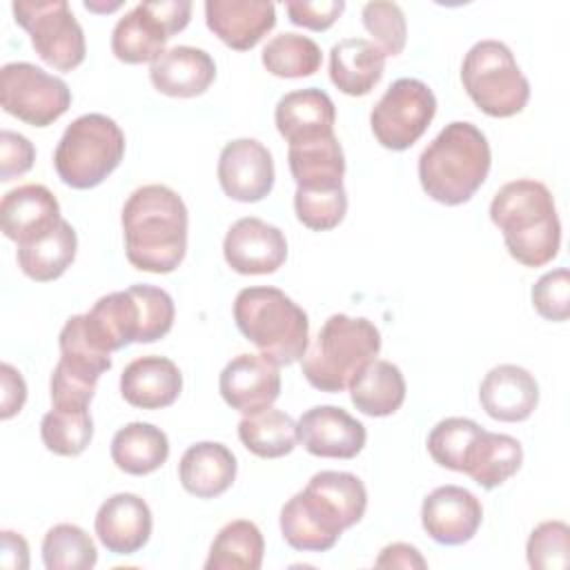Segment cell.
<instances>
[{"label": "cell", "mask_w": 570, "mask_h": 570, "mask_svg": "<svg viewBox=\"0 0 570 570\" xmlns=\"http://www.w3.org/2000/svg\"><path fill=\"white\" fill-rule=\"evenodd\" d=\"M367 508V490L352 472L323 470L281 510L283 539L303 552H325L358 523Z\"/></svg>", "instance_id": "1"}, {"label": "cell", "mask_w": 570, "mask_h": 570, "mask_svg": "<svg viewBox=\"0 0 570 570\" xmlns=\"http://www.w3.org/2000/svg\"><path fill=\"white\" fill-rule=\"evenodd\" d=\"M127 261L151 274L174 272L187 252V207L167 185H142L122 207Z\"/></svg>", "instance_id": "2"}, {"label": "cell", "mask_w": 570, "mask_h": 570, "mask_svg": "<svg viewBox=\"0 0 570 570\" xmlns=\"http://www.w3.org/2000/svg\"><path fill=\"white\" fill-rule=\"evenodd\" d=\"M490 218L517 263L541 267L557 258L561 223L552 191L543 183L532 178L505 183L490 203Z\"/></svg>", "instance_id": "3"}, {"label": "cell", "mask_w": 570, "mask_h": 570, "mask_svg": "<svg viewBox=\"0 0 570 570\" xmlns=\"http://www.w3.org/2000/svg\"><path fill=\"white\" fill-rule=\"evenodd\" d=\"M492 154L485 134L465 120L445 125L419 156L423 191L441 205L470 200L485 183Z\"/></svg>", "instance_id": "4"}, {"label": "cell", "mask_w": 570, "mask_h": 570, "mask_svg": "<svg viewBox=\"0 0 570 570\" xmlns=\"http://www.w3.org/2000/svg\"><path fill=\"white\" fill-rule=\"evenodd\" d=\"M234 321L261 356L278 367L301 361L307 350V314L278 287L240 289L234 298Z\"/></svg>", "instance_id": "5"}, {"label": "cell", "mask_w": 570, "mask_h": 570, "mask_svg": "<svg viewBox=\"0 0 570 570\" xmlns=\"http://www.w3.org/2000/svg\"><path fill=\"white\" fill-rule=\"evenodd\" d=\"M381 334L367 318L332 314L301 358L307 383L321 392H343L350 381L376 358Z\"/></svg>", "instance_id": "6"}, {"label": "cell", "mask_w": 570, "mask_h": 570, "mask_svg": "<svg viewBox=\"0 0 570 570\" xmlns=\"http://www.w3.org/2000/svg\"><path fill=\"white\" fill-rule=\"evenodd\" d=\"M125 156V134L105 114H82L67 125L53 151L58 178L73 189L100 185Z\"/></svg>", "instance_id": "7"}, {"label": "cell", "mask_w": 570, "mask_h": 570, "mask_svg": "<svg viewBox=\"0 0 570 570\" xmlns=\"http://www.w3.org/2000/svg\"><path fill=\"white\" fill-rule=\"evenodd\" d=\"M461 82L472 102L492 118H510L530 100V82L501 40H479L468 49Z\"/></svg>", "instance_id": "8"}, {"label": "cell", "mask_w": 570, "mask_h": 570, "mask_svg": "<svg viewBox=\"0 0 570 570\" xmlns=\"http://www.w3.org/2000/svg\"><path fill=\"white\" fill-rule=\"evenodd\" d=\"M191 18L189 0H149L127 11L111 31V51L120 62H154L167 40L183 31Z\"/></svg>", "instance_id": "9"}, {"label": "cell", "mask_w": 570, "mask_h": 570, "mask_svg": "<svg viewBox=\"0 0 570 570\" xmlns=\"http://www.w3.org/2000/svg\"><path fill=\"white\" fill-rule=\"evenodd\" d=\"M11 9L47 65L71 71L85 60V33L67 0H16Z\"/></svg>", "instance_id": "10"}, {"label": "cell", "mask_w": 570, "mask_h": 570, "mask_svg": "<svg viewBox=\"0 0 570 570\" xmlns=\"http://www.w3.org/2000/svg\"><path fill=\"white\" fill-rule=\"evenodd\" d=\"M434 114V91L423 80L399 78L374 105L370 125L379 145L392 151H403L425 134Z\"/></svg>", "instance_id": "11"}, {"label": "cell", "mask_w": 570, "mask_h": 570, "mask_svg": "<svg viewBox=\"0 0 570 570\" xmlns=\"http://www.w3.org/2000/svg\"><path fill=\"white\" fill-rule=\"evenodd\" d=\"M0 105L31 127H47L69 109L71 89L31 62H7L0 69Z\"/></svg>", "instance_id": "12"}, {"label": "cell", "mask_w": 570, "mask_h": 570, "mask_svg": "<svg viewBox=\"0 0 570 570\" xmlns=\"http://www.w3.org/2000/svg\"><path fill=\"white\" fill-rule=\"evenodd\" d=\"M218 183L223 191L240 203L263 200L274 187V160L256 138H236L218 156Z\"/></svg>", "instance_id": "13"}, {"label": "cell", "mask_w": 570, "mask_h": 570, "mask_svg": "<svg viewBox=\"0 0 570 570\" xmlns=\"http://www.w3.org/2000/svg\"><path fill=\"white\" fill-rule=\"evenodd\" d=\"M223 256L238 274H274L287 258V240L278 227L256 216H245L227 229Z\"/></svg>", "instance_id": "14"}, {"label": "cell", "mask_w": 570, "mask_h": 570, "mask_svg": "<svg viewBox=\"0 0 570 570\" xmlns=\"http://www.w3.org/2000/svg\"><path fill=\"white\" fill-rule=\"evenodd\" d=\"M483 519L481 501L461 485H441L432 490L421 505L423 530L443 546L470 541Z\"/></svg>", "instance_id": "15"}, {"label": "cell", "mask_w": 570, "mask_h": 570, "mask_svg": "<svg viewBox=\"0 0 570 570\" xmlns=\"http://www.w3.org/2000/svg\"><path fill=\"white\" fill-rule=\"evenodd\" d=\"M303 448L323 459H354L367 439L365 425L336 405H316L296 423Z\"/></svg>", "instance_id": "16"}, {"label": "cell", "mask_w": 570, "mask_h": 570, "mask_svg": "<svg viewBox=\"0 0 570 570\" xmlns=\"http://www.w3.org/2000/svg\"><path fill=\"white\" fill-rule=\"evenodd\" d=\"M218 390L223 401L240 414L265 410L281 394L278 365L261 354H238L223 367Z\"/></svg>", "instance_id": "17"}, {"label": "cell", "mask_w": 570, "mask_h": 570, "mask_svg": "<svg viewBox=\"0 0 570 570\" xmlns=\"http://www.w3.org/2000/svg\"><path fill=\"white\" fill-rule=\"evenodd\" d=\"M205 22L236 51L256 47L276 24V7L261 0H207Z\"/></svg>", "instance_id": "18"}, {"label": "cell", "mask_w": 570, "mask_h": 570, "mask_svg": "<svg viewBox=\"0 0 570 570\" xmlns=\"http://www.w3.org/2000/svg\"><path fill=\"white\" fill-rule=\"evenodd\" d=\"M151 510L138 494L118 492L109 497L96 514V534L114 554H134L151 537Z\"/></svg>", "instance_id": "19"}, {"label": "cell", "mask_w": 570, "mask_h": 570, "mask_svg": "<svg viewBox=\"0 0 570 570\" xmlns=\"http://www.w3.org/2000/svg\"><path fill=\"white\" fill-rule=\"evenodd\" d=\"M485 414L494 421H525L539 405L537 379L519 365L503 363L492 367L479 387Z\"/></svg>", "instance_id": "20"}, {"label": "cell", "mask_w": 570, "mask_h": 570, "mask_svg": "<svg viewBox=\"0 0 570 570\" xmlns=\"http://www.w3.org/2000/svg\"><path fill=\"white\" fill-rule=\"evenodd\" d=\"M151 85L171 98H194L209 89L216 78L214 58L198 47L178 45L165 49L149 67Z\"/></svg>", "instance_id": "21"}, {"label": "cell", "mask_w": 570, "mask_h": 570, "mask_svg": "<svg viewBox=\"0 0 570 570\" xmlns=\"http://www.w3.org/2000/svg\"><path fill=\"white\" fill-rule=\"evenodd\" d=\"M183 390V374L167 356L134 358L120 374L122 399L140 410L169 407Z\"/></svg>", "instance_id": "22"}, {"label": "cell", "mask_w": 570, "mask_h": 570, "mask_svg": "<svg viewBox=\"0 0 570 570\" xmlns=\"http://www.w3.org/2000/svg\"><path fill=\"white\" fill-rule=\"evenodd\" d=\"M274 122L289 145H298L334 134L336 109L323 89H296L278 100Z\"/></svg>", "instance_id": "23"}, {"label": "cell", "mask_w": 570, "mask_h": 570, "mask_svg": "<svg viewBox=\"0 0 570 570\" xmlns=\"http://www.w3.org/2000/svg\"><path fill=\"white\" fill-rule=\"evenodd\" d=\"M76 247V229L65 218H58L18 243V267L31 281H56L73 263Z\"/></svg>", "instance_id": "24"}, {"label": "cell", "mask_w": 570, "mask_h": 570, "mask_svg": "<svg viewBox=\"0 0 570 570\" xmlns=\"http://www.w3.org/2000/svg\"><path fill=\"white\" fill-rule=\"evenodd\" d=\"M236 456L216 441H200L185 450L178 463L183 488L198 499H214L227 492L236 479Z\"/></svg>", "instance_id": "25"}, {"label": "cell", "mask_w": 570, "mask_h": 570, "mask_svg": "<svg viewBox=\"0 0 570 570\" xmlns=\"http://www.w3.org/2000/svg\"><path fill=\"white\" fill-rule=\"evenodd\" d=\"M385 71V53L365 38H343L330 49V78L347 96L370 94Z\"/></svg>", "instance_id": "26"}, {"label": "cell", "mask_w": 570, "mask_h": 570, "mask_svg": "<svg viewBox=\"0 0 570 570\" xmlns=\"http://www.w3.org/2000/svg\"><path fill=\"white\" fill-rule=\"evenodd\" d=\"M287 163L296 189L321 191L343 187L345 156L334 134L289 145Z\"/></svg>", "instance_id": "27"}, {"label": "cell", "mask_w": 570, "mask_h": 570, "mask_svg": "<svg viewBox=\"0 0 570 570\" xmlns=\"http://www.w3.org/2000/svg\"><path fill=\"white\" fill-rule=\"evenodd\" d=\"M58 218H62L60 205L45 185H20L2 196L0 225L9 240L20 243L27 236L49 227Z\"/></svg>", "instance_id": "28"}, {"label": "cell", "mask_w": 570, "mask_h": 570, "mask_svg": "<svg viewBox=\"0 0 570 570\" xmlns=\"http://www.w3.org/2000/svg\"><path fill=\"white\" fill-rule=\"evenodd\" d=\"M58 345V367L87 383L96 385L98 379L111 367V352L96 336L87 314H76L67 318L65 327L60 330Z\"/></svg>", "instance_id": "29"}, {"label": "cell", "mask_w": 570, "mask_h": 570, "mask_svg": "<svg viewBox=\"0 0 570 570\" xmlns=\"http://www.w3.org/2000/svg\"><path fill=\"white\" fill-rule=\"evenodd\" d=\"M347 387L354 407L367 416H390L405 401V379L401 370L383 358L370 361Z\"/></svg>", "instance_id": "30"}, {"label": "cell", "mask_w": 570, "mask_h": 570, "mask_svg": "<svg viewBox=\"0 0 570 570\" xmlns=\"http://www.w3.org/2000/svg\"><path fill=\"white\" fill-rule=\"evenodd\" d=\"M167 434L151 423H127L111 439V459L116 468L134 476L156 472L167 461Z\"/></svg>", "instance_id": "31"}, {"label": "cell", "mask_w": 570, "mask_h": 570, "mask_svg": "<svg viewBox=\"0 0 570 570\" xmlns=\"http://www.w3.org/2000/svg\"><path fill=\"white\" fill-rule=\"evenodd\" d=\"M521 463L523 448L514 436L483 430L472 448L465 474L472 476V481L481 488L492 490L514 476Z\"/></svg>", "instance_id": "32"}, {"label": "cell", "mask_w": 570, "mask_h": 570, "mask_svg": "<svg viewBox=\"0 0 570 570\" xmlns=\"http://www.w3.org/2000/svg\"><path fill=\"white\" fill-rule=\"evenodd\" d=\"M240 443L261 459H281L296 448V421L276 407L245 414L238 423Z\"/></svg>", "instance_id": "33"}, {"label": "cell", "mask_w": 570, "mask_h": 570, "mask_svg": "<svg viewBox=\"0 0 570 570\" xmlns=\"http://www.w3.org/2000/svg\"><path fill=\"white\" fill-rule=\"evenodd\" d=\"M265 541L256 523L247 519L229 521L218 530L209 546L205 570H258Z\"/></svg>", "instance_id": "34"}, {"label": "cell", "mask_w": 570, "mask_h": 570, "mask_svg": "<svg viewBox=\"0 0 570 570\" xmlns=\"http://www.w3.org/2000/svg\"><path fill=\"white\" fill-rule=\"evenodd\" d=\"M263 65L278 78L312 76L321 67V47L301 33L283 31L263 47Z\"/></svg>", "instance_id": "35"}, {"label": "cell", "mask_w": 570, "mask_h": 570, "mask_svg": "<svg viewBox=\"0 0 570 570\" xmlns=\"http://www.w3.org/2000/svg\"><path fill=\"white\" fill-rule=\"evenodd\" d=\"M481 432L483 428L472 419H463V416L443 419L432 428L428 436V452L434 459V463H439L441 468L465 472L468 459Z\"/></svg>", "instance_id": "36"}, {"label": "cell", "mask_w": 570, "mask_h": 570, "mask_svg": "<svg viewBox=\"0 0 570 570\" xmlns=\"http://www.w3.org/2000/svg\"><path fill=\"white\" fill-rule=\"evenodd\" d=\"M42 561L47 570H91L98 552L80 525L58 523L42 539Z\"/></svg>", "instance_id": "37"}, {"label": "cell", "mask_w": 570, "mask_h": 570, "mask_svg": "<svg viewBox=\"0 0 570 570\" xmlns=\"http://www.w3.org/2000/svg\"><path fill=\"white\" fill-rule=\"evenodd\" d=\"M40 436L49 452L58 456H78L87 450L94 436L89 410L51 407L40 421Z\"/></svg>", "instance_id": "38"}, {"label": "cell", "mask_w": 570, "mask_h": 570, "mask_svg": "<svg viewBox=\"0 0 570 570\" xmlns=\"http://www.w3.org/2000/svg\"><path fill=\"white\" fill-rule=\"evenodd\" d=\"M363 27L372 36V42L387 56H399L407 40V24L403 9L396 2L374 0L363 4Z\"/></svg>", "instance_id": "39"}, {"label": "cell", "mask_w": 570, "mask_h": 570, "mask_svg": "<svg viewBox=\"0 0 570 570\" xmlns=\"http://www.w3.org/2000/svg\"><path fill=\"white\" fill-rule=\"evenodd\" d=\"M294 212H296V218L307 229H314V232L334 229L345 218V212H347L345 187L321 189V191L296 189Z\"/></svg>", "instance_id": "40"}, {"label": "cell", "mask_w": 570, "mask_h": 570, "mask_svg": "<svg viewBox=\"0 0 570 570\" xmlns=\"http://www.w3.org/2000/svg\"><path fill=\"white\" fill-rule=\"evenodd\" d=\"M528 563L537 570H566L570 563V528L563 521L539 523L525 546Z\"/></svg>", "instance_id": "41"}, {"label": "cell", "mask_w": 570, "mask_h": 570, "mask_svg": "<svg viewBox=\"0 0 570 570\" xmlns=\"http://www.w3.org/2000/svg\"><path fill=\"white\" fill-rule=\"evenodd\" d=\"M532 305L546 321H566L570 316V272L559 267L543 274L532 287Z\"/></svg>", "instance_id": "42"}, {"label": "cell", "mask_w": 570, "mask_h": 570, "mask_svg": "<svg viewBox=\"0 0 570 570\" xmlns=\"http://www.w3.org/2000/svg\"><path fill=\"white\" fill-rule=\"evenodd\" d=\"M345 2L343 0H316V2H305V0H289L285 2V11L289 20L298 27L312 29V31H325L330 29L336 18L343 13Z\"/></svg>", "instance_id": "43"}, {"label": "cell", "mask_w": 570, "mask_h": 570, "mask_svg": "<svg viewBox=\"0 0 570 570\" xmlns=\"http://www.w3.org/2000/svg\"><path fill=\"white\" fill-rule=\"evenodd\" d=\"M36 149L22 134L2 129L0 131V180H11L31 169Z\"/></svg>", "instance_id": "44"}, {"label": "cell", "mask_w": 570, "mask_h": 570, "mask_svg": "<svg viewBox=\"0 0 570 570\" xmlns=\"http://www.w3.org/2000/svg\"><path fill=\"white\" fill-rule=\"evenodd\" d=\"M0 383H2L0 416L11 419L13 414H18L22 410V405L27 401V385H24V379L20 376V372L9 363L0 365Z\"/></svg>", "instance_id": "45"}, {"label": "cell", "mask_w": 570, "mask_h": 570, "mask_svg": "<svg viewBox=\"0 0 570 570\" xmlns=\"http://www.w3.org/2000/svg\"><path fill=\"white\" fill-rule=\"evenodd\" d=\"M374 563L379 568H425L428 566L421 552L410 543L385 546Z\"/></svg>", "instance_id": "46"}, {"label": "cell", "mask_w": 570, "mask_h": 570, "mask_svg": "<svg viewBox=\"0 0 570 570\" xmlns=\"http://www.w3.org/2000/svg\"><path fill=\"white\" fill-rule=\"evenodd\" d=\"M0 563L4 568H11V570H24L29 568V546L24 541V537H20L18 532L13 530H2L0 534Z\"/></svg>", "instance_id": "47"}]
</instances>
